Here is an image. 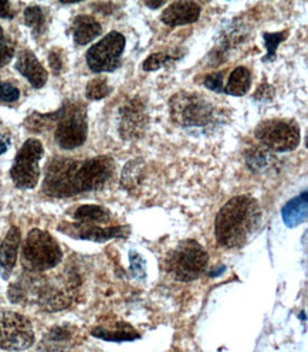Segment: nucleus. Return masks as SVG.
Segmentation results:
<instances>
[{"label":"nucleus","mask_w":308,"mask_h":352,"mask_svg":"<svg viewBox=\"0 0 308 352\" xmlns=\"http://www.w3.org/2000/svg\"><path fill=\"white\" fill-rule=\"evenodd\" d=\"M116 165L109 157L85 161L54 158L46 166L43 192L53 197H70L101 189L114 173Z\"/></svg>","instance_id":"f257e3e1"},{"label":"nucleus","mask_w":308,"mask_h":352,"mask_svg":"<svg viewBox=\"0 0 308 352\" xmlns=\"http://www.w3.org/2000/svg\"><path fill=\"white\" fill-rule=\"evenodd\" d=\"M261 210L250 196H236L219 210L214 222L217 243L226 249L245 246L256 233Z\"/></svg>","instance_id":"f03ea898"},{"label":"nucleus","mask_w":308,"mask_h":352,"mask_svg":"<svg viewBox=\"0 0 308 352\" xmlns=\"http://www.w3.org/2000/svg\"><path fill=\"white\" fill-rule=\"evenodd\" d=\"M63 260L57 240L47 232L33 229L29 232L21 250V263L30 273H43L54 269Z\"/></svg>","instance_id":"7ed1b4c3"},{"label":"nucleus","mask_w":308,"mask_h":352,"mask_svg":"<svg viewBox=\"0 0 308 352\" xmlns=\"http://www.w3.org/2000/svg\"><path fill=\"white\" fill-rule=\"evenodd\" d=\"M208 253L196 240H185L172 249L165 258L166 272L179 281L199 278L208 266Z\"/></svg>","instance_id":"20e7f679"},{"label":"nucleus","mask_w":308,"mask_h":352,"mask_svg":"<svg viewBox=\"0 0 308 352\" xmlns=\"http://www.w3.org/2000/svg\"><path fill=\"white\" fill-rule=\"evenodd\" d=\"M172 120L181 126H206L212 122L214 109L204 96L182 91L169 101Z\"/></svg>","instance_id":"39448f33"},{"label":"nucleus","mask_w":308,"mask_h":352,"mask_svg":"<svg viewBox=\"0 0 308 352\" xmlns=\"http://www.w3.org/2000/svg\"><path fill=\"white\" fill-rule=\"evenodd\" d=\"M56 142L63 149H76L87 140V114L81 104L69 102L60 108Z\"/></svg>","instance_id":"423d86ee"},{"label":"nucleus","mask_w":308,"mask_h":352,"mask_svg":"<svg viewBox=\"0 0 308 352\" xmlns=\"http://www.w3.org/2000/svg\"><path fill=\"white\" fill-rule=\"evenodd\" d=\"M257 141L267 151L289 152L294 151L300 144V128L294 121L267 120L254 129Z\"/></svg>","instance_id":"0eeeda50"},{"label":"nucleus","mask_w":308,"mask_h":352,"mask_svg":"<svg viewBox=\"0 0 308 352\" xmlns=\"http://www.w3.org/2000/svg\"><path fill=\"white\" fill-rule=\"evenodd\" d=\"M43 144L36 140H28L20 148L10 169L13 184L19 189H33L40 179V160L43 158Z\"/></svg>","instance_id":"6e6552de"},{"label":"nucleus","mask_w":308,"mask_h":352,"mask_svg":"<svg viewBox=\"0 0 308 352\" xmlns=\"http://www.w3.org/2000/svg\"><path fill=\"white\" fill-rule=\"evenodd\" d=\"M33 344L34 331L29 318L13 311H0V348L25 351Z\"/></svg>","instance_id":"1a4fd4ad"},{"label":"nucleus","mask_w":308,"mask_h":352,"mask_svg":"<svg viewBox=\"0 0 308 352\" xmlns=\"http://www.w3.org/2000/svg\"><path fill=\"white\" fill-rule=\"evenodd\" d=\"M125 49V37L118 32L108 33L93 47L88 49L87 64L94 73L114 72L120 67L121 56Z\"/></svg>","instance_id":"9d476101"},{"label":"nucleus","mask_w":308,"mask_h":352,"mask_svg":"<svg viewBox=\"0 0 308 352\" xmlns=\"http://www.w3.org/2000/svg\"><path fill=\"white\" fill-rule=\"evenodd\" d=\"M120 134L124 140L135 141L144 137L148 128V114L140 98L128 101L120 109Z\"/></svg>","instance_id":"9b49d317"},{"label":"nucleus","mask_w":308,"mask_h":352,"mask_svg":"<svg viewBox=\"0 0 308 352\" xmlns=\"http://www.w3.org/2000/svg\"><path fill=\"white\" fill-rule=\"evenodd\" d=\"M58 230L74 239L93 240V241H107L109 239L125 237L128 234L126 226L100 228L97 225H85V223H61L58 226Z\"/></svg>","instance_id":"f8f14e48"},{"label":"nucleus","mask_w":308,"mask_h":352,"mask_svg":"<svg viewBox=\"0 0 308 352\" xmlns=\"http://www.w3.org/2000/svg\"><path fill=\"white\" fill-rule=\"evenodd\" d=\"M201 16V6L195 2H175L169 5L162 16L161 20L166 26H184L192 25L199 19Z\"/></svg>","instance_id":"ddd939ff"},{"label":"nucleus","mask_w":308,"mask_h":352,"mask_svg":"<svg viewBox=\"0 0 308 352\" xmlns=\"http://www.w3.org/2000/svg\"><path fill=\"white\" fill-rule=\"evenodd\" d=\"M16 70L28 78V81L34 88H41L47 82V72L43 67V64L37 60L33 52L23 50L20 52L16 60Z\"/></svg>","instance_id":"4468645a"},{"label":"nucleus","mask_w":308,"mask_h":352,"mask_svg":"<svg viewBox=\"0 0 308 352\" xmlns=\"http://www.w3.org/2000/svg\"><path fill=\"white\" fill-rule=\"evenodd\" d=\"M20 239H21L20 229L16 226H12L5 240L2 241V245H0V274H2L5 280L9 278L12 270L16 266Z\"/></svg>","instance_id":"2eb2a0df"},{"label":"nucleus","mask_w":308,"mask_h":352,"mask_svg":"<svg viewBox=\"0 0 308 352\" xmlns=\"http://www.w3.org/2000/svg\"><path fill=\"white\" fill-rule=\"evenodd\" d=\"M101 34V25L87 14L77 16L73 21V37L77 46H85Z\"/></svg>","instance_id":"dca6fc26"},{"label":"nucleus","mask_w":308,"mask_h":352,"mask_svg":"<svg viewBox=\"0 0 308 352\" xmlns=\"http://www.w3.org/2000/svg\"><path fill=\"white\" fill-rule=\"evenodd\" d=\"M74 219L77 220V223L102 225L109 222L111 213L108 212V209L98 205H82L74 212Z\"/></svg>","instance_id":"f3484780"},{"label":"nucleus","mask_w":308,"mask_h":352,"mask_svg":"<svg viewBox=\"0 0 308 352\" xmlns=\"http://www.w3.org/2000/svg\"><path fill=\"white\" fill-rule=\"evenodd\" d=\"M252 85V76L250 72L246 67H237L233 70V73L230 74L229 82L225 88V93H228L229 96H245Z\"/></svg>","instance_id":"a211bd4d"},{"label":"nucleus","mask_w":308,"mask_h":352,"mask_svg":"<svg viewBox=\"0 0 308 352\" xmlns=\"http://www.w3.org/2000/svg\"><path fill=\"white\" fill-rule=\"evenodd\" d=\"M305 214H307V193H302L301 196L296 197V199L289 202L287 206L283 209L284 220L289 226H294L300 223L305 217Z\"/></svg>","instance_id":"6ab92c4d"},{"label":"nucleus","mask_w":308,"mask_h":352,"mask_svg":"<svg viewBox=\"0 0 308 352\" xmlns=\"http://www.w3.org/2000/svg\"><path fill=\"white\" fill-rule=\"evenodd\" d=\"M91 334L94 337H98V338H102V340H107V341H128V340H134V338H138L140 334L135 333L134 329H132L129 325H122V328H94Z\"/></svg>","instance_id":"aec40b11"},{"label":"nucleus","mask_w":308,"mask_h":352,"mask_svg":"<svg viewBox=\"0 0 308 352\" xmlns=\"http://www.w3.org/2000/svg\"><path fill=\"white\" fill-rule=\"evenodd\" d=\"M73 338V334L69 328L56 327L52 328L50 333L44 337L43 345H46L47 351H61L65 345H69Z\"/></svg>","instance_id":"412c9836"},{"label":"nucleus","mask_w":308,"mask_h":352,"mask_svg":"<svg viewBox=\"0 0 308 352\" xmlns=\"http://www.w3.org/2000/svg\"><path fill=\"white\" fill-rule=\"evenodd\" d=\"M25 21L26 25L33 30L34 36H41L46 32L47 19L44 10L40 6H30L25 10Z\"/></svg>","instance_id":"4be33fe9"},{"label":"nucleus","mask_w":308,"mask_h":352,"mask_svg":"<svg viewBox=\"0 0 308 352\" xmlns=\"http://www.w3.org/2000/svg\"><path fill=\"white\" fill-rule=\"evenodd\" d=\"M111 93V88H109L107 78L97 77L93 78L90 82L87 84L85 88V96L88 100H101Z\"/></svg>","instance_id":"5701e85b"},{"label":"nucleus","mask_w":308,"mask_h":352,"mask_svg":"<svg viewBox=\"0 0 308 352\" xmlns=\"http://www.w3.org/2000/svg\"><path fill=\"white\" fill-rule=\"evenodd\" d=\"M142 161L137 160V161H132V162H128L124 168V172H122V185L124 188H132L134 185L138 184L140 181V176L142 173Z\"/></svg>","instance_id":"b1692460"},{"label":"nucleus","mask_w":308,"mask_h":352,"mask_svg":"<svg viewBox=\"0 0 308 352\" xmlns=\"http://www.w3.org/2000/svg\"><path fill=\"white\" fill-rule=\"evenodd\" d=\"M14 54L13 43L6 37L2 26H0V69L10 63Z\"/></svg>","instance_id":"393cba45"},{"label":"nucleus","mask_w":308,"mask_h":352,"mask_svg":"<svg viewBox=\"0 0 308 352\" xmlns=\"http://www.w3.org/2000/svg\"><path fill=\"white\" fill-rule=\"evenodd\" d=\"M270 160H273L270 157L269 152L264 151H253L248 155V165L253 169V170H261L266 166H269Z\"/></svg>","instance_id":"a878e982"},{"label":"nucleus","mask_w":308,"mask_h":352,"mask_svg":"<svg viewBox=\"0 0 308 352\" xmlns=\"http://www.w3.org/2000/svg\"><path fill=\"white\" fill-rule=\"evenodd\" d=\"M172 57L165 54V53H155V54H151L142 64V69L145 72H155V70H160L162 69L164 65L170 61Z\"/></svg>","instance_id":"bb28decb"},{"label":"nucleus","mask_w":308,"mask_h":352,"mask_svg":"<svg viewBox=\"0 0 308 352\" xmlns=\"http://www.w3.org/2000/svg\"><path fill=\"white\" fill-rule=\"evenodd\" d=\"M287 38V32H281V33H266L264 34V40H266V47H267V57L273 58L276 49L278 44Z\"/></svg>","instance_id":"cd10ccee"},{"label":"nucleus","mask_w":308,"mask_h":352,"mask_svg":"<svg viewBox=\"0 0 308 352\" xmlns=\"http://www.w3.org/2000/svg\"><path fill=\"white\" fill-rule=\"evenodd\" d=\"M20 97L19 88L10 82H0V102H14Z\"/></svg>","instance_id":"c85d7f7f"},{"label":"nucleus","mask_w":308,"mask_h":352,"mask_svg":"<svg viewBox=\"0 0 308 352\" xmlns=\"http://www.w3.org/2000/svg\"><path fill=\"white\" fill-rule=\"evenodd\" d=\"M129 260H131V270H132V273H134V276H138L140 278H144L145 277L144 258L137 252H131L129 253Z\"/></svg>","instance_id":"c756f323"},{"label":"nucleus","mask_w":308,"mask_h":352,"mask_svg":"<svg viewBox=\"0 0 308 352\" xmlns=\"http://www.w3.org/2000/svg\"><path fill=\"white\" fill-rule=\"evenodd\" d=\"M205 85L209 90L214 93H222L223 91V74L222 73H214L206 77Z\"/></svg>","instance_id":"7c9ffc66"},{"label":"nucleus","mask_w":308,"mask_h":352,"mask_svg":"<svg viewBox=\"0 0 308 352\" xmlns=\"http://www.w3.org/2000/svg\"><path fill=\"white\" fill-rule=\"evenodd\" d=\"M49 63H50V67H52L53 73L60 74L64 67V58H63L61 50H58V49L52 50L49 54Z\"/></svg>","instance_id":"2f4dec72"},{"label":"nucleus","mask_w":308,"mask_h":352,"mask_svg":"<svg viewBox=\"0 0 308 352\" xmlns=\"http://www.w3.org/2000/svg\"><path fill=\"white\" fill-rule=\"evenodd\" d=\"M0 17H3V19L14 17V10H13L10 2H5V0L0 2Z\"/></svg>","instance_id":"473e14b6"},{"label":"nucleus","mask_w":308,"mask_h":352,"mask_svg":"<svg viewBox=\"0 0 308 352\" xmlns=\"http://www.w3.org/2000/svg\"><path fill=\"white\" fill-rule=\"evenodd\" d=\"M9 146H10V138L0 134V155H3V153L9 149Z\"/></svg>","instance_id":"72a5a7b5"},{"label":"nucleus","mask_w":308,"mask_h":352,"mask_svg":"<svg viewBox=\"0 0 308 352\" xmlns=\"http://www.w3.org/2000/svg\"><path fill=\"white\" fill-rule=\"evenodd\" d=\"M162 5H164V2H160V3H146V6L151 8V9H157V8L162 6Z\"/></svg>","instance_id":"f704fd0d"}]
</instances>
